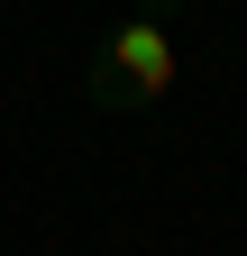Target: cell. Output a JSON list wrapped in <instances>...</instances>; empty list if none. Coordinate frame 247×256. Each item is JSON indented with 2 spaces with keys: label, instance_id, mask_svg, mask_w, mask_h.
<instances>
[{
  "label": "cell",
  "instance_id": "7a4b0ae2",
  "mask_svg": "<svg viewBox=\"0 0 247 256\" xmlns=\"http://www.w3.org/2000/svg\"><path fill=\"white\" fill-rule=\"evenodd\" d=\"M128 10H138V18H174L183 0H128Z\"/></svg>",
  "mask_w": 247,
  "mask_h": 256
},
{
  "label": "cell",
  "instance_id": "6da1fadb",
  "mask_svg": "<svg viewBox=\"0 0 247 256\" xmlns=\"http://www.w3.org/2000/svg\"><path fill=\"white\" fill-rule=\"evenodd\" d=\"M92 92H101L110 110H146V101H165V92H174V37H165V18H138V10L119 18L110 46H101Z\"/></svg>",
  "mask_w": 247,
  "mask_h": 256
}]
</instances>
